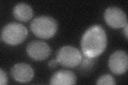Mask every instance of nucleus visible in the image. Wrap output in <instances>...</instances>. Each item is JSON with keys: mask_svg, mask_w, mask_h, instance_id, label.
<instances>
[{"mask_svg": "<svg viewBox=\"0 0 128 85\" xmlns=\"http://www.w3.org/2000/svg\"><path fill=\"white\" fill-rule=\"evenodd\" d=\"M107 36L104 28L96 25L88 29L82 36L81 46L84 56L90 59L97 58L106 50Z\"/></svg>", "mask_w": 128, "mask_h": 85, "instance_id": "f257e3e1", "label": "nucleus"}, {"mask_svg": "<svg viewBox=\"0 0 128 85\" xmlns=\"http://www.w3.org/2000/svg\"><path fill=\"white\" fill-rule=\"evenodd\" d=\"M30 28L32 33L38 37L48 39L54 37L57 33L58 23L52 17L42 15L32 20Z\"/></svg>", "mask_w": 128, "mask_h": 85, "instance_id": "f03ea898", "label": "nucleus"}, {"mask_svg": "<svg viewBox=\"0 0 128 85\" xmlns=\"http://www.w3.org/2000/svg\"><path fill=\"white\" fill-rule=\"evenodd\" d=\"M28 35L27 28L19 23L11 22L3 27L1 32V39L10 45H17L22 43Z\"/></svg>", "mask_w": 128, "mask_h": 85, "instance_id": "7ed1b4c3", "label": "nucleus"}, {"mask_svg": "<svg viewBox=\"0 0 128 85\" xmlns=\"http://www.w3.org/2000/svg\"><path fill=\"white\" fill-rule=\"evenodd\" d=\"M82 55L78 50L72 46H65L60 48L57 53V60L61 66L73 68L80 65Z\"/></svg>", "mask_w": 128, "mask_h": 85, "instance_id": "20e7f679", "label": "nucleus"}, {"mask_svg": "<svg viewBox=\"0 0 128 85\" xmlns=\"http://www.w3.org/2000/svg\"><path fill=\"white\" fill-rule=\"evenodd\" d=\"M104 16L106 23L113 28H121L128 23L126 14L118 7L112 6L107 8Z\"/></svg>", "mask_w": 128, "mask_h": 85, "instance_id": "39448f33", "label": "nucleus"}, {"mask_svg": "<svg viewBox=\"0 0 128 85\" xmlns=\"http://www.w3.org/2000/svg\"><path fill=\"white\" fill-rule=\"evenodd\" d=\"M51 48L48 44L41 40H34L28 44L26 52L35 61H41L46 59L51 54Z\"/></svg>", "mask_w": 128, "mask_h": 85, "instance_id": "423d86ee", "label": "nucleus"}, {"mask_svg": "<svg viewBox=\"0 0 128 85\" xmlns=\"http://www.w3.org/2000/svg\"><path fill=\"white\" fill-rule=\"evenodd\" d=\"M108 66L110 70L115 75L125 74L128 68V56L126 53L122 50L114 52L110 57Z\"/></svg>", "mask_w": 128, "mask_h": 85, "instance_id": "0eeeda50", "label": "nucleus"}, {"mask_svg": "<svg viewBox=\"0 0 128 85\" xmlns=\"http://www.w3.org/2000/svg\"><path fill=\"white\" fill-rule=\"evenodd\" d=\"M34 71L27 63H19L11 68V75L13 79L20 83L30 82L34 77Z\"/></svg>", "mask_w": 128, "mask_h": 85, "instance_id": "6e6552de", "label": "nucleus"}, {"mask_svg": "<svg viewBox=\"0 0 128 85\" xmlns=\"http://www.w3.org/2000/svg\"><path fill=\"white\" fill-rule=\"evenodd\" d=\"M76 82V78L73 72L67 70H62L56 72L51 77L50 85H72Z\"/></svg>", "mask_w": 128, "mask_h": 85, "instance_id": "1a4fd4ad", "label": "nucleus"}, {"mask_svg": "<svg viewBox=\"0 0 128 85\" xmlns=\"http://www.w3.org/2000/svg\"><path fill=\"white\" fill-rule=\"evenodd\" d=\"M13 15L16 19L25 22L33 17V11L28 4L25 3H19L14 7Z\"/></svg>", "mask_w": 128, "mask_h": 85, "instance_id": "9d476101", "label": "nucleus"}, {"mask_svg": "<svg viewBox=\"0 0 128 85\" xmlns=\"http://www.w3.org/2000/svg\"><path fill=\"white\" fill-rule=\"evenodd\" d=\"M97 85H114L116 84L115 80L113 77V76L110 75H104L101 76L97 81Z\"/></svg>", "mask_w": 128, "mask_h": 85, "instance_id": "9b49d317", "label": "nucleus"}, {"mask_svg": "<svg viewBox=\"0 0 128 85\" xmlns=\"http://www.w3.org/2000/svg\"><path fill=\"white\" fill-rule=\"evenodd\" d=\"M8 79L6 72L2 69H0V84L1 85H6L7 84Z\"/></svg>", "mask_w": 128, "mask_h": 85, "instance_id": "f8f14e48", "label": "nucleus"}, {"mask_svg": "<svg viewBox=\"0 0 128 85\" xmlns=\"http://www.w3.org/2000/svg\"><path fill=\"white\" fill-rule=\"evenodd\" d=\"M58 63V62H57V60L53 59V60H51L49 62V63H48V66H49L50 68L54 69L57 66Z\"/></svg>", "mask_w": 128, "mask_h": 85, "instance_id": "ddd939ff", "label": "nucleus"}, {"mask_svg": "<svg viewBox=\"0 0 128 85\" xmlns=\"http://www.w3.org/2000/svg\"><path fill=\"white\" fill-rule=\"evenodd\" d=\"M124 34H125L126 38L127 39L128 37V23L124 27Z\"/></svg>", "mask_w": 128, "mask_h": 85, "instance_id": "4468645a", "label": "nucleus"}]
</instances>
